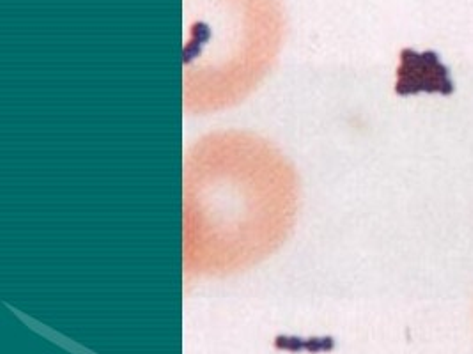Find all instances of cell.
I'll list each match as a JSON object with an SVG mask.
<instances>
[{
	"mask_svg": "<svg viewBox=\"0 0 473 354\" xmlns=\"http://www.w3.org/2000/svg\"><path fill=\"white\" fill-rule=\"evenodd\" d=\"M300 209V177L278 145L241 129L208 133L182 168V271L230 277L287 241Z\"/></svg>",
	"mask_w": 473,
	"mask_h": 354,
	"instance_id": "1",
	"label": "cell"
},
{
	"mask_svg": "<svg viewBox=\"0 0 473 354\" xmlns=\"http://www.w3.org/2000/svg\"><path fill=\"white\" fill-rule=\"evenodd\" d=\"M399 69V83L397 92L416 94L424 92H438L443 96H450L454 92V83L448 78V69L442 64L440 57L434 51H424L416 53L415 50H404L400 53Z\"/></svg>",
	"mask_w": 473,
	"mask_h": 354,
	"instance_id": "2",
	"label": "cell"
}]
</instances>
